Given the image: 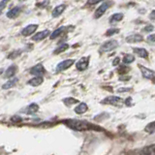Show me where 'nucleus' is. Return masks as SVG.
Wrapping results in <instances>:
<instances>
[{"mask_svg": "<svg viewBox=\"0 0 155 155\" xmlns=\"http://www.w3.org/2000/svg\"><path fill=\"white\" fill-rule=\"evenodd\" d=\"M64 123L72 129L76 131H85L89 129V124L85 121L78 120V119H67L64 121Z\"/></svg>", "mask_w": 155, "mask_h": 155, "instance_id": "1", "label": "nucleus"}, {"mask_svg": "<svg viewBox=\"0 0 155 155\" xmlns=\"http://www.w3.org/2000/svg\"><path fill=\"white\" fill-rule=\"evenodd\" d=\"M118 46H119V43L116 40H110V41H107L101 46L100 51L102 52H108L110 51H114V48H116Z\"/></svg>", "mask_w": 155, "mask_h": 155, "instance_id": "2", "label": "nucleus"}, {"mask_svg": "<svg viewBox=\"0 0 155 155\" xmlns=\"http://www.w3.org/2000/svg\"><path fill=\"white\" fill-rule=\"evenodd\" d=\"M113 4H114L113 2H110V1H106L104 3H102L101 6L96 9V11L94 13V18H100L106 13L107 10H108Z\"/></svg>", "mask_w": 155, "mask_h": 155, "instance_id": "3", "label": "nucleus"}, {"mask_svg": "<svg viewBox=\"0 0 155 155\" xmlns=\"http://www.w3.org/2000/svg\"><path fill=\"white\" fill-rule=\"evenodd\" d=\"M75 60L74 59H67V60H64L60 63H58L57 66H56V71L58 72H61V71H64L68 68H70L73 64H74Z\"/></svg>", "mask_w": 155, "mask_h": 155, "instance_id": "4", "label": "nucleus"}, {"mask_svg": "<svg viewBox=\"0 0 155 155\" xmlns=\"http://www.w3.org/2000/svg\"><path fill=\"white\" fill-rule=\"evenodd\" d=\"M38 28V24H29L26 27H24L21 31V35H23L24 37L30 36L32 34L37 30Z\"/></svg>", "mask_w": 155, "mask_h": 155, "instance_id": "5", "label": "nucleus"}, {"mask_svg": "<svg viewBox=\"0 0 155 155\" xmlns=\"http://www.w3.org/2000/svg\"><path fill=\"white\" fill-rule=\"evenodd\" d=\"M88 63H89V57H81L77 62V69L79 71H84L88 67Z\"/></svg>", "mask_w": 155, "mask_h": 155, "instance_id": "6", "label": "nucleus"}, {"mask_svg": "<svg viewBox=\"0 0 155 155\" xmlns=\"http://www.w3.org/2000/svg\"><path fill=\"white\" fill-rule=\"evenodd\" d=\"M30 73L32 75H35L37 77H41L42 75L45 74V68L42 64H37L30 69Z\"/></svg>", "mask_w": 155, "mask_h": 155, "instance_id": "7", "label": "nucleus"}, {"mask_svg": "<svg viewBox=\"0 0 155 155\" xmlns=\"http://www.w3.org/2000/svg\"><path fill=\"white\" fill-rule=\"evenodd\" d=\"M121 102V98L120 97H117V96H109L105 98L103 101H102V103L103 104H110V105H117L118 103Z\"/></svg>", "mask_w": 155, "mask_h": 155, "instance_id": "8", "label": "nucleus"}, {"mask_svg": "<svg viewBox=\"0 0 155 155\" xmlns=\"http://www.w3.org/2000/svg\"><path fill=\"white\" fill-rule=\"evenodd\" d=\"M50 34H51V31L50 30H43V31H40V32L36 33L35 35L32 37V40L33 41H36V42L42 41L46 37H48V35H50Z\"/></svg>", "mask_w": 155, "mask_h": 155, "instance_id": "9", "label": "nucleus"}, {"mask_svg": "<svg viewBox=\"0 0 155 155\" xmlns=\"http://www.w3.org/2000/svg\"><path fill=\"white\" fill-rule=\"evenodd\" d=\"M140 69L142 71V74H143V77L145 78V79H148V80H153L154 79V72L150 69H147V68H145L143 66H140Z\"/></svg>", "mask_w": 155, "mask_h": 155, "instance_id": "10", "label": "nucleus"}, {"mask_svg": "<svg viewBox=\"0 0 155 155\" xmlns=\"http://www.w3.org/2000/svg\"><path fill=\"white\" fill-rule=\"evenodd\" d=\"M65 9H66V5H64V4H61V5H58V6H56L54 9L52 10V12H51L52 18L59 17L60 15L65 11Z\"/></svg>", "mask_w": 155, "mask_h": 155, "instance_id": "11", "label": "nucleus"}, {"mask_svg": "<svg viewBox=\"0 0 155 155\" xmlns=\"http://www.w3.org/2000/svg\"><path fill=\"white\" fill-rule=\"evenodd\" d=\"M143 41V36L140 34H132V35H129L126 37V42L128 43H139Z\"/></svg>", "mask_w": 155, "mask_h": 155, "instance_id": "12", "label": "nucleus"}, {"mask_svg": "<svg viewBox=\"0 0 155 155\" xmlns=\"http://www.w3.org/2000/svg\"><path fill=\"white\" fill-rule=\"evenodd\" d=\"M21 7H14L12 8L10 11L7 12V18H17L19 13H21Z\"/></svg>", "mask_w": 155, "mask_h": 155, "instance_id": "13", "label": "nucleus"}, {"mask_svg": "<svg viewBox=\"0 0 155 155\" xmlns=\"http://www.w3.org/2000/svg\"><path fill=\"white\" fill-rule=\"evenodd\" d=\"M133 51L136 53V54H138L140 57H142V58H147V56H148L147 51L143 48H134Z\"/></svg>", "mask_w": 155, "mask_h": 155, "instance_id": "14", "label": "nucleus"}, {"mask_svg": "<svg viewBox=\"0 0 155 155\" xmlns=\"http://www.w3.org/2000/svg\"><path fill=\"white\" fill-rule=\"evenodd\" d=\"M122 19H123V14L122 13H116V14H114L113 16L110 17V24H114L116 22L122 21Z\"/></svg>", "mask_w": 155, "mask_h": 155, "instance_id": "15", "label": "nucleus"}, {"mask_svg": "<svg viewBox=\"0 0 155 155\" xmlns=\"http://www.w3.org/2000/svg\"><path fill=\"white\" fill-rule=\"evenodd\" d=\"M38 110H39V106L35 103H32L25 109V114H36Z\"/></svg>", "mask_w": 155, "mask_h": 155, "instance_id": "16", "label": "nucleus"}, {"mask_svg": "<svg viewBox=\"0 0 155 155\" xmlns=\"http://www.w3.org/2000/svg\"><path fill=\"white\" fill-rule=\"evenodd\" d=\"M155 147L154 144L149 145L147 147H144L142 152H140V155H155Z\"/></svg>", "mask_w": 155, "mask_h": 155, "instance_id": "17", "label": "nucleus"}, {"mask_svg": "<svg viewBox=\"0 0 155 155\" xmlns=\"http://www.w3.org/2000/svg\"><path fill=\"white\" fill-rule=\"evenodd\" d=\"M43 82V78L42 77H35L31 79L30 81H28V84L32 85V86H39L40 84H42Z\"/></svg>", "mask_w": 155, "mask_h": 155, "instance_id": "18", "label": "nucleus"}, {"mask_svg": "<svg viewBox=\"0 0 155 155\" xmlns=\"http://www.w3.org/2000/svg\"><path fill=\"white\" fill-rule=\"evenodd\" d=\"M17 70H18V67L16 65L10 66L8 69L6 70V73H5V77H6V78H11V77L15 76V74L17 73Z\"/></svg>", "mask_w": 155, "mask_h": 155, "instance_id": "19", "label": "nucleus"}, {"mask_svg": "<svg viewBox=\"0 0 155 155\" xmlns=\"http://www.w3.org/2000/svg\"><path fill=\"white\" fill-rule=\"evenodd\" d=\"M18 82V79L17 78H14V79L12 80H9L7 82H5V84H3L2 88L3 89H9V88H12V87L15 86V84H16Z\"/></svg>", "mask_w": 155, "mask_h": 155, "instance_id": "20", "label": "nucleus"}, {"mask_svg": "<svg viewBox=\"0 0 155 155\" xmlns=\"http://www.w3.org/2000/svg\"><path fill=\"white\" fill-rule=\"evenodd\" d=\"M87 109H88V107H87V105H86L85 103H81V104L75 109V111H76V114H84L85 111L87 110Z\"/></svg>", "mask_w": 155, "mask_h": 155, "instance_id": "21", "label": "nucleus"}, {"mask_svg": "<svg viewBox=\"0 0 155 155\" xmlns=\"http://www.w3.org/2000/svg\"><path fill=\"white\" fill-rule=\"evenodd\" d=\"M64 30H65V27H63V26H61V27H59V28H57L56 30H54V31H53V32L51 34V37H50V38H51V40H53V39H55V38H57L58 36H60Z\"/></svg>", "mask_w": 155, "mask_h": 155, "instance_id": "22", "label": "nucleus"}, {"mask_svg": "<svg viewBox=\"0 0 155 155\" xmlns=\"http://www.w3.org/2000/svg\"><path fill=\"white\" fill-rule=\"evenodd\" d=\"M68 48H69V45H68V44H63V45L57 47L55 50L53 51V53H54V54H58V53H61L63 51H65Z\"/></svg>", "mask_w": 155, "mask_h": 155, "instance_id": "23", "label": "nucleus"}, {"mask_svg": "<svg viewBox=\"0 0 155 155\" xmlns=\"http://www.w3.org/2000/svg\"><path fill=\"white\" fill-rule=\"evenodd\" d=\"M135 60V56L132 54H125L123 57V62L124 64H129V63H132Z\"/></svg>", "mask_w": 155, "mask_h": 155, "instance_id": "24", "label": "nucleus"}, {"mask_svg": "<svg viewBox=\"0 0 155 155\" xmlns=\"http://www.w3.org/2000/svg\"><path fill=\"white\" fill-rule=\"evenodd\" d=\"M145 131L148 132L149 134H154L155 132V127H154V122L149 123L147 127H145Z\"/></svg>", "mask_w": 155, "mask_h": 155, "instance_id": "25", "label": "nucleus"}, {"mask_svg": "<svg viewBox=\"0 0 155 155\" xmlns=\"http://www.w3.org/2000/svg\"><path fill=\"white\" fill-rule=\"evenodd\" d=\"M21 50L15 51H13V52L10 53V54L8 55V58H10V59H14V58L18 57L19 54H21Z\"/></svg>", "mask_w": 155, "mask_h": 155, "instance_id": "26", "label": "nucleus"}, {"mask_svg": "<svg viewBox=\"0 0 155 155\" xmlns=\"http://www.w3.org/2000/svg\"><path fill=\"white\" fill-rule=\"evenodd\" d=\"M118 32H119V29H117V28H110V29H109V30L106 32V36H113V35H114V34L118 33Z\"/></svg>", "mask_w": 155, "mask_h": 155, "instance_id": "27", "label": "nucleus"}, {"mask_svg": "<svg viewBox=\"0 0 155 155\" xmlns=\"http://www.w3.org/2000/svg\"><path fill=\"white\" fill-rule=\"evenodd\" d=\"M63 102L66 104V105H73V104H75V103H78V100H76V99H74V98H66V99H64L63 100Z\"/></svg>", "mask_w": 155, "mask_h": 155, "instance_id": "28", "label": "nucleus"}, {"mask_svg": "<svg viewBox=\"0 0 155 155\" xmlns=\"http://www.w3.org/2000/svg\"><path fill=\"white\" fill-rule=\"evenodd\" d=\"M8 2H9V0H1V2H0V10H2L6 7Z\"/></svg>", "mask_w": 155, "mask_h": 155, "instance_id": "29", "label": "nucleus"}, {"mask_svg": "<svg viewBox=\"0 0 155 155\" xmlns=\"http://www.w3.org/2000/svg\"><path fill=\"white\" fill-rule=\"evenodd\" d=\"M104 1V0H87V4L88 5H95L99 2H102Z\"/></svg>", "mask_w": 155, "mask_h": 155, "instance_id": "30", "label": "nucleus"}, {"mask_svg": "<svg viewBox=\"0 0 155 155\" xmlns=\"http://www.w3.org/2000/svg\"><path fill=\"white\" fill-rule=\"evenodd\" d=\"M153 25H147L143 28V31L144 32H150V31H153Z\"/></svg>", "mask_w": 155, "mask_h": 155, "instance_id": "31", "label": "nucleus"}, {"mask_svg": "<svg viewBox=\"0 0 155 155\" xmlns=\"http://www.w3.org/2000/svg\"><path fill=\"white\" fill-rule=\"evenodd\" d=\"M147 41L151 42V43L154 42V34H151V35H149V36L147 37Z\"/></svg>", "mask_w": 155, "mask_h": 155, "instance_id": "32", "label": "nucleus"}, {"mask_svg": "<svg viewBox=\"0 0 155 155\" xmlns=\"http://www.w3.org/2000/svg\"><path fill=\"white\" fill-rule=\"evenodd\" d=\"M119 61H120V59H119V57H116L115 59L114 60V62H113V65L114 66H116L119 63Z\"/></svg>", "mask_w": 155, "mask_h": 155, "instance_id": "33", "label": "nucleus"}, {"mask_svg": "<svg viewBox=\"0 0 155 155\" xmlns=\"http://www.w3.org/2000/svg\"><path fill=\"white\" fill-rule=\"evenodd\" d=\"M21 118L19 117V116H14V117H12V121H21Z\"/></svg>", "mask_w": 155, "mask_h": 155, "instance_id": "34", "label": "nucleus"}, {"mask_svg": "<svg viewBox=\"0 0 155 155\" xmlns=\"http://www.w3.org/2000/svg\"><path fill=\"white\" fill-rule=\"evenodd\" d=\"M150 19H151V21H154V10L153 11H151V13H150Z\"/></svg>", "mask_w": 155, "mask_h": 155, "instance_id": "35", "label": "nucleus"}, {"mask_svg": "<svg viewBox=\"0 0 155 155\" xmlns=\"http://www.w3.org/2000/svg\"><path fill=\"white\" fill-rule=\"evenodd\" d=\"M130 90H131L130 88H128V89H126V88H125V89H118V92H122V91H130Z\"/></svg>", "mask_w": 155, "mask_h": 155, "instance_id": "36", "label": "nucleus"}, {"mask_svg": "<svg viewBox=\"0 0 155 155\" xmlns=\"http://www.w3.org/2000/svg\"><path fill=\"white\" fill-rule=\"evenodd\" d=\"M0 15H1V10H0Z\"/></svg>", "mask_w": 155, "mask_h": 155, "instance_id": "37", "label": "nucleus"}]
</instances>
